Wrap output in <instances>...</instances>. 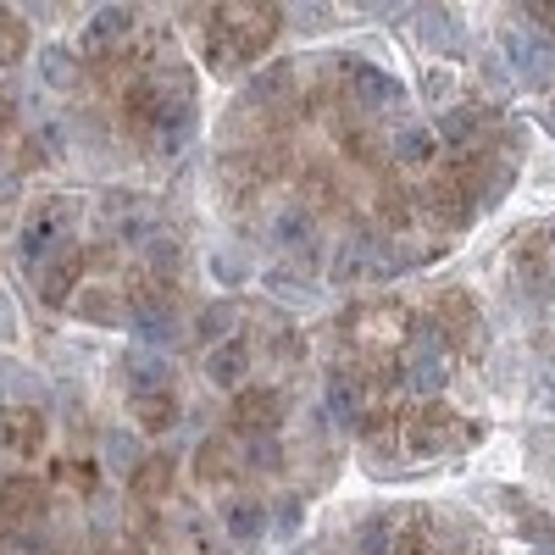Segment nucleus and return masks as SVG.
I'll use <instances>...</instances> for the list:
<instances>
[{
	"mask_svg": "<svg viewBox=\"0 0 555 555\" xmlns=\"http://www.w3.org/2000/svg\"><path fill=\"white\" fill-rule=\"evenodd\" d=\"M416 39H423L428 44V51H450V44H455V28H450V17L444 12H423V17H416Z\"/></svg>",
	"mask_w": 555,
	"mask_h": 555,
	"instance_id": "obj_30",
	"label": "nucleus"
},
{
	"mask_svg": "<svg viewBox=\"0 0 555 555\" xmlns=\"http://www.w3.org/2000/svg\"><path fill=\"white\" fill-rule=\"evenodd\" d=\"M112 555H145V550H133V544H117V550H112Z\"/></svg>",
	"mask_w": 555,
	"mask_h": 555,
	"instance_id": "obj_43",
	"label": "nucleus"
},
{
	"mask_svg": "<svg viewBox=\"0 0 555 555\" xmlns=\"http://www.w3.org/2000/svg\"><path fill=\"white\" fill-rule=\"evenodd\" d=\"M550 250H555V234H550Z\"/></svg>",
	"mask_w": 555,
	"mask_h": 555,
	"instance_id": "obj_45",
	"label": "nucleus"
},
{
	"mask_svg": "<svg viewBox=\"0 0 555 555\" xmlns=\"http://www.w3.org/2000/svg\"><path fill=\"white\" fill-rule=\"evenodd\" d=\"M73 311H78L83 322H122V300H117L112 289H101V284L78 289V295H73Z\"/></svg>",
	"mask_w": 555,
	"mask_h": 555,
	"instance_id": "obj_26",
	"label": "nucleus"
},
{
	"mask_svg": "<svg viewBox=\"0 0 555 555\" xmlns=\"http://www.w3.org/2000/svg\"><path fill=\"white\" fill-rule=\"evenodd\" d=\"M478 428H467L461 416L450 411V405H439V400H423L416 411H405V444L416 450V455H439V450H461Z\"/></svg>",
	"mask_w": 555,
	"mask_h": 555,
	"instance_id": "obj_5",
	"label": "nucleus"
},
{
	"mask_svg": "<svg viewBox=\"0 0 555 555\" xmlns=\"http://www.w3.org/2000/svg\"><path fill=\"white\" fill-rule=\"evenodd\" d=\"M334 73H339V83L350 89V95H356L361 106H373V112L400 106V83H395L389 73H378L373 62H361V56H339V62H334Z\"/></svg>",
	"mask_w": 555,
	"mask_h": 555,
	"instance_id": "obj_11",
	"label": "nucleus"
},
{
	"mask_svg": "<svg viewBox=\"0 0 555 555\" xmlns=\"http://www.w3.org/2000/svg\"><path fill=\"white\" fill-rule=\"evenodd\" d=\"M122 117L139 139L172 151L190 139L195 117H201V101H195V73L190 67H151L139 73L128 89H122Z\"/></svg>",
	"mask_w": 555,
	"mask_h": 555,
	"instance_id": "obj_1",
	"label": "nucleus"
},
{
	"mask_svg": "<svg viewBox=\"0 0 555 555\" xmlns=\"http://www.w3.org/2000/svg\"><path fill=\"white\" fill-rule=\"evenodd\" d=\"M522 17H528V23H539L544 34H555V7H528Z\"/></svg>",
	"mask_w": 555,
	"mask_h": 555,
	"instance_id": "obj_41",
	"label": "nucleus"
},
{
	"mask_svg": "<svg viewBox=\"0 0 555 555\" xmlns=\"http://www.w3.org/2000/svg\"><path fill=\"white\" fill-rule=\"evenodd\" d=\"M133 28H139V12H133V7H106V12H95V17L83 23L78 51H83L89 62H112V56H122V44H128Z\"/></svg>",
	"mask_w": 555,
	"mask_h": 555,
	"instance_id": "obj_9",
	"label": "nucleus"
},
{
	"mask_svg": "<svg viewBox=\"0 0 555 555\" xmlns=\"http://www.w3.org/2000/svg\"><path fill=\"white\" fill-rule=\"evenodd\" d=\"M12 139H17V106H12L7 95H0V156L12 151Z\"/></svg>",
	"mask_w": 555,
	"mask_h": 555,
	"instance_id": "obj_38",
	"label": "nucleus"
},
{
	"mask_svg": "<svg viewBox=\"0 0 555 555\" xmlns=\"http://www.w3.org/2000/svg\"><path fill=\"white\" fill-rule=\"evenodd\" d=\"M423 95H428V101H444V95H450V73H444V67H434V73L423 78Z\"/></svg>",
	"mask_w": 555,
	"mask_h": 555,
	"instance_id": "obj_39",
	"label": "nucleus"
},
{
	"mask_svg": "<svg viewBox=\"0 0 555 555\" xmlns=\"http://www.w3.org/2000/svg\"><path fill=\"white\" fill-rule=\"evenodd\" d=\"M550 51H555L550 39H528V34H505V56H512V67H522V73H544Z\"/></svg>",
	"mask_w": 555,
	"mask_h": 555,
	"instance_id": "obj_27",
	"label": "nucleus"
},
{
	"mask_svg": "<svg viewBox=\"0 0 555 555\" xmlns=\"http://www.w3.org/2000/svg\"><path fill=\"white\" fill-rule=\"evenodd\" d=\"M73 217H78V206H73L67 195H44V201L28 206V217H23V228H17V267H23L28 278L73 240Z\"/></svg>",
	"mask_w": 555,
	"mask_h": 555,
	"instance_id": "obj_3",
	"label": "nucleus"
},
{
	"mask_svg": "<svg viewBox=\"0 0 555 555\" xmlns=\"http://www.w3.org/2000/svg\"><path fill=\"white\" fill-rule=\"evenodd\" d=\"M17 328H12V317H7V300H0V339H12Z\"/></svg>",
	"mask_w": 555,
	"mask_h": 555,
	"instance_id": "obj_42",
	"label": "nucleus"
},
{
	"mask_svg": "<svg viewBox=\"0 0 555 555\" xmlns=\"http://www.w3.org/2000/svg\"><path fill=\"white\" fill-rule=\"evenodd\" d=\"M128 322H133V328H139V339H156V345H167L172 334H178V311H172V289L162 284V289H139L133 300H128Z\"/></svg>",
	"mask_w": 555,
	"mask_h": 555,
	"instance_id": "obj_12",
	"label": "nucleus"
},
{
	"mask_svg": "<svg viewBox=\"0 0 555 555\" xmlns=\"http://www.w3.org/2000/svg\"><path fill=\"white\" fill-rule=\"evenodd\" d=\"M272 245L284 250V256H295V261H317V222H311V211H284L272 222Z\"/></svg>",
	"mask_w": 555,
	"mask_h": 555,
	"instance_id": "obj_21",
	"label": "nucleus"
},
{
	"mask_svg": "<svg viewBox=\"0 0 555 555\" xmlns=\"http://www.w3.org/2000/svg\"><path fill=\"white\" fill-rule=\"evenodd\" d=\"M240 455H245V473H261V478L284 473V461H289L278 439H245V444H240Z\"/></svg>",
	"mask_w": 555,
	"mask_h": 555,
	"instance_id": "obj_28",
	"label": "nucleus"
},
{
	"mask_svg": "<svg viewBox=\"0 0 555 555\" xmlns=\"http://www.w3.org/2000/svg\"><path fill=\"white\" fill-rule=\"evenodd\" d=\"M411 201H416V217H428L439 228H461V222H473V211H478L473 178H461V172H434Z\"/></svg>",
	"mask_w": 555,
	"mask_h": 555,
	"instance_id": "obj_7",
	"label": "nucleus"
},
{
	"mask_svg": "<svg viewBox=\"0 0 555 555\" xmlns=\"http://www.w3.org/2000/svg\"><path fill=\"white\" fill-rule=\"evenodd\" d=\"M267 500H256V494H234V500H222V533L234 539V544H245V550H256L261 539H267Z\"/></svg>",
	"mask_w": 555,
	"mask_h": 555,
	"instance_id": "obj_15",
	"label": "nucleus"
},
{
	"mask_svg": "<svg viewBox=\"0 0 555 555\" xmlns=\"http://www.w3.org/2000/svg\"><path fill=\"white\" fill-rule=\"evenodd\" d=\"M245 272H250V267H240V261H234V256H228V250L217 256V278H222V284H240V278H245Z\"/></svg>",
	"mask_w": 555,
	"mask_h": 555,
	"instance_id": "obj_40",
	"label": "nucleus"
},
{
	"mask_svg": "<svg viewBox=\"0 0 555 555\" xmlns=\"http://www.w3.org/2000/svg\"><path fill=\"white\" fill-rule=\"evenodd\" d=\"M133 416H139V434L162 439V434H172V428H178L183 405H178V395H172V389H156V395H133Z\"/></svg>",
	"mask_w": 555,
	"mask_h": 555,
	"instance_id": "obj_22",
	"label": "nucleus"
},
{
	"mask_svg": "<svg viewBox=\"0 0 555 555\" xmlns=\"http://www.w3.org/2000/svg\"><path fill=\"white\" fill-rule=\"evenodd\" d=\"M272 517H278V528H284V533H295V528L306 522V500H300V494H284V500L272 505Z\"/></svg>",
	"mask_w": 555,
	"mask_h": 555,
	"instance_id": "obj_37",
	"label": "nucleus"
},
{
	"mask_svg": "<svg viewBox=\"0 0 555 555\" xmlns=\"http://www.w3.org/2000/svg\"><path fill=\"white\" fill-rule=\"evenodd\" d=\"M245 478V455L234 439H206L195 450V483L201 489H228V483H240Z\"/></svg>",
	"mask_w": 555,
	"mask_h": 555,
	"instance_id": "obj_13",
	"label": "nucleus"
},
{
	"mask_svg": "<svg viewBox=\"0 0 555 555\" xmlns=\"http://www.w3.org/2000/svg\"><path fill=\"white\" fill-rule=\"evenodd\" d=\"M356 550H361V555H395V528H389V517L366 522L361 539H356Z\"/></svg>",
	"mask_w": 555,
	"mask_h": 555,
	"instance_id": "obj_33",
	"label": "nucleus"
},
{
	"mask_svg": "<svg viewBox=\"0 0 555 555\" xmlns=\"http://www.w3.org/2000/svg\"><path fill=\"white\" fill-rule=\"evenodd\" d=\"M284 28L278 7H211L206 12V62L211 73H234L250 67L267 44Z\"/></svg>",
	"mask_w": 555,
	"mask_h": 555,
	"instance_id": "obj_2",
	"label": "nucleus"
},
{
	"mask_svg": "<svg viewBox=\"0 0 555 555\" xmlns=\"http://www.w3.org/2000/svg\"><path fill=\"white\" fill-rule=\"evenodd\" d=\"M267 289H272L278 300H300V306L311 300V289L300 284V278H289V272H267Z\"/></svg>",
	"mask_w": 555,
	"mask_h": 555,
	"instance_id": "obj_36",
	"label": "nucleus"
},
{
	"mask_svg": "<svg viewBox=\"0 0 555 555\" xmlns=\"http://www.w3.org/2000/svg\"><path fill=\"white\" fill-rule=\"evenodd\" d=\"M450 339L439 334V322L428 317V322H411V339H405V350H400V378H405V389H416L423 400H434L444 384H450Z\"/></svg>",
	"mask_w": 555,
	"mask_h": 555,
	"instance_id": "obj_4",
	"label": "nucleus"
},
{
	"mask_svg": "<svg viewBox=\"0 0 555 555\" xmlns=\"http://www.w3.org/2000/svg\"><path fill=\"white\" fill-rule=\"evenodd\" d=\"M167 489H172V455H167V450H156V455H145V461L133 467L128 494L139 500V512H151V505H162V500H167Z\"/></svg>",
	"mask_w": 555,
	"mask_h": 555,
	"instance_id": "obj_18",
	"label": "nucleus"
},
{
	"mask_svg": "<svg viewBox=\"0 0 555 555\" xmlns=\"http://www.w3.org/2000/svg\"><path fill=\"white\" fill-rule=\"evenodd\" d=\"M44 416L34 405H0V455H39Z\"/></svg>",
	"mask_w": 555,
	"mask_h": 555,
	"instance_id": "obj_14",
	"label": "nucleus"
},
{
	"mask_svg": "<svg viewBox=\"0 0 555 555\" xmlns=\"http://www.w3.org/2000/svg\"><path fill=\"white\" fill-rule=\"evenodd\" d=\"M44 512H51V494H44L39 478H7L0 483V539H28L44 528Z\"/></svg>",
	"mask_w": 555,
	"mask_h": 555,
	"instance_id": "obj_6",
	"label": "nucleus"
},
{
	"mask_svg": "<svg viewBox=\"0 0 555 555\" xmlns=\"http://www.w3.org/2000/svg\"><path fill=\"white\" fill-rule=\"evenodd\" d=\"M145 261H151V272L172 278V272H178V261H183V250H178V240H172V234H156V240L145 245Z\"/></svg>",
	"mask_w": 555,
	"mask_h": 555,
	"instance_id": "obj_34",
	"label": "nucleus"
},
{
	"mask_svg": "<svg viewBox=\"0 0 555 555\" xmlns=\"http://www.w3.org/2000/svg\"><path fill=\"white\" fill-rule=\"evenodd\" d=\"M378 267V240L373 234H350V240H339L334 245V261H328V272H334V284H356L361 272H373Z\"/></svg>",
	"mask_w": 555,
	"mask_h": 555,
	"instance_id": "obj_20",
	"label": "nucleus"
},
{
	"mask_svg": "<svg viewBox=\"0 0 555 555\" xmlns=\"http://www.w3.org/2000/svg\"><path fill=\"white\" fill-rule=\"evenodd\" d=\"M245 373H250V345L234 334L228 345H217V350H206V378L217 384V389H228V395H240L245 389Z\"/></svg>",
	"mask_w": 555,
	"mask_h": 555,
	"instance_id": "obj_17",
	"label": "nucleus"
},
{
	"mask_svg": "<svg viewBox=\"0 0 555 555\" xmlns=\"http://www.w3.org/2000/svg\"><path fill=\"white\" fill-rule=\"evenodd\" d=\"M234 328H240V306H228V300L201 306V317H195V339H201L206 350L228 345V339H234Z\"/></svg>",
	"mask_w": 555,
	"mask_h": 555,
	"instance_id": "obj_24",
	"label": "nucleus"
},
{
	"mask_svg": "<svg viewBox=\"0 0 555 555\" xmlns=\"http://www.w3.org/2000/svg\"><path fill=\"white\" fill-rule=\"evenodd\" d=\"M389 151H395V162H400V167H428V162L439 156V133L411 122V128H400V133L389 139Z\"/></svg>",
	"mask_w": 555,
	"mask_h": 555,
	"instance_id": "obj_23",
	"label": "nucleus"
},
{
	"mask_svg": "<svg viewBox=\"0 0 555 555\" xmlns=\"http://www.w3.org/2000/svg\"><path fill=\"white\" fill-rule=\"evenodd\" d=\"M450 555H473V550H467V544H455V550H450Z\"/></svg>",
	"mask_w": 555,
	"mask_h": 555,
	"instance_id": "obj_44",
	"label": "nucleus"
},
{
	"mask_svg": "<svg viewBox=\"0 0 555 555\" xmlns=\"http://www.w3.org/2000/svg\"><path fill=\"white\" fill-rule=\"evenodd\" d=\"M322 405H328V416H334L339 428H361L366 384L350 373V366H339V373H328V389H322Z\"/></svg>",
	"mask_w": 555,
	"mask_h": 555,
	"instance_id": "obj_16",
	"label": "nucleus"
},
{
	"mask_svg": "<svg viewBox=\"0 0 555 555\" xmlns=\"http://www.w3.org/2000/svg\"><path fill=\"white\" fill-rule=\"evenodd\" d=\"M122 384H128V400H133V395H156V389H172V366H167V356H151V350H128V356H122Z\"/></svg>",
	"mask_w": 555,
	"mask_h": 555,
	"instance_id": "obj_19",
	"label": "nucleus"
},
{
	"mask_svg": "<svg viewBox=\"0 0 555 555\" xmlns=\"http://www.w3.org/2000/svg\"><path fill=\"white\" fill-rule=\"evenodd\" d=\"M139 461H145V455H139L133 434H112V439H106V467H112V473L133 478V467H139Z\"/></svg>",
	"mask_w": 555,
	"mask_h": 555,
	"instance_id": "obj_31",
	"label": "nucleus"
},
{
	"mask_svg": "<svg viewBox=\"0 0 555 555\" xmlns=\"http://www.w3.org/2000/svg\"><path fill=\"white\" fill-rule=\"evenodd\" d=\"M23 39H28L23 23L7 12V17H0V62H17V56H23Z\"/></svg>",
	"mask_w": 555,
	"mask_h": 555,
	"instance_id": "obj_35",
	"label": "nucleus"
},
{
	"mask_svg": "<svg viewBox=\"0 0 555 555\" xmlns=\"http://www.w3.org/2000/svg\"><path fill=\"white\" fill-rule=\"evenodd\" d=\"M39 67H44V78H51V89H73V78H78V56L67 51V44H44Z\"/></svg>",
	"mask_w": 555,
	"mask_h": 555,
	"instance_id": "obj_29",
	"label": "nucleus"
},
{
	"mask_svg": "<svg viewBox=\"0 0 555 555\" xmlns=\"http://www.w3.org/2000/svg\"><path fill=\"white\" fill-rule=\"evenodd\" d=\"M0 17H7V12H0Z\"/></svg>",
	"mask_w": 555,
	"mask_h": 555,
	"instance_id": "obj_47",
	"label": "nucleus"
},
{
	"mask_svg": "<svg viewBox=\"0 0 555 555\" xmlns=\"http://www.w3.org/2000/svg\"><path fill=\"white\" fill-rule=\"evenodd\" d=\"M284 416H289L284 389H267V384H245L234 395V405H228V423H234L240 439H278Z\"/></svg>",
	"mask_w": 555,
	"mask_h": 555,
	"instance_id": "obj_8",
	"label": "nucleus"
},
{
	"mask_svg": "<svg viewBox=\"0 0 555 555\" xmlns=\"http://www.w3.org/2000/svg\"><path fill=\"white\" fill-rule=\"evenodd\" d=\"M83 267H89V250L78 245V240H67L51 261H44L39 272H34V289H39V300L44 306H67L73 295H78V278H83Z\"/></svg>",
	"mask_w": 555,
	"mask_h": 555,
	"instance_id": "obj_10",
	"label": "nucleus"
},
{
	"mask_svg": "<svg viewBox=\"0 0 555 555\" xmlns=\"http://www.w3.org/2000/svg\"><path fill=\"white\" fill-rule=\"evenodd\" d=\"M517 289H522L528 306H550L555 300V267L539 261V256H522L517 261Z\"/></svg>",
	"mask_w": 555,
	"mask_h": 555,
	"instance_id": "obj_25",
	"label": "nucleus"
},
{
	"mask_svg": "<svg viewBox=\"0 0 555 555\" xmlns=\"http://www.w3.org/2000/svg\"><path fill=\"white\" fill-rule=\"evenodd\" d=\"M550 128H555V112H550Z\"/></svg>",
	"mask_w": 555,
	"mask_h": 555,
	"instance_id": "obj_46",
	"label": "nucleus"
},
{
	"mask_svg": "<svg viewBox=\"0 0 555 555\" xmlns=\"http://www.w3.org/2000/svg\"><path fill=\"white\" fill-rule=\"evenodd\" d=\"M395 555H434V533H428V517H411L400 533H395Z\"/></svg>",
	"mask_w": 555,
	"mask_h": 555,
	"instance_id": "obj_32",
	"label": "nucleus"
}]
</instances>
